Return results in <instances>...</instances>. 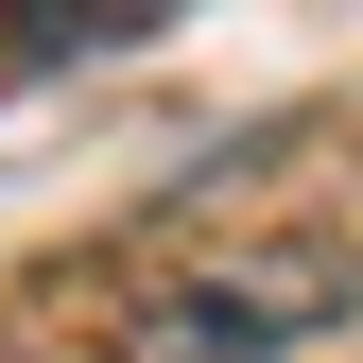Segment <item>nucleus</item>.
Wrapping results in <instances>:
<instances>
[{
	"label": "nucleus",
	"instance_id": "f257e3e1",
	"mask_svg": "<svg viewBox=\"0 0 363 363\" xmlns=\"http://www.w3.org/2000/svg\"><path fill=\"white\" fill-rule=\"evenodd\" d=\"M346 311L329 259H208V277H139L104 311V363H277Z\"/></svg>",
	"mask_w": 363,
	"mask_h": 363
}]
</instances>
